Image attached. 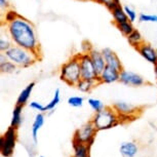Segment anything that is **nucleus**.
<instances>
[{
	"label": "nucleus",
	"mask_w": 157,
	"mask_h": 157,
	"mask_svg": "<svg viewBox=\"0 0 157 157\" xmlns=\"http://www.w3.org/2000/svg\"><path fill=\"white\" fill-rule=\"evenodd\" d=\"M23 107L24 106H20V105H16L13 111V117H11V121H10V125L16 127V128H19L21 126V124L23 122Z\"/></svg>",
	"instance_id": "19"
},
{
	"label": "nucleus",
	"mask_w": 157,
	"mask_h": 157,
	"mask_svg": "<svg viewBox=\"0 0 157 157\" xmlns=\"http://www.w3.org/2000/svg\"><path fill=\"white\" fill-rule=\"evenodd\" d=\"M102 52L106 61V66L112 67V68H114V69L120 71V72L123 70L122 63H121L120 59L118 58V56L115 54L111 48L106 47V48L102 49Z\"/></svg>",
	"instance_id": "12"
},
{
	"label": "nucleus",
	"mask_w": 157,
	"mask_h": 157,
	"mask_svg": "<svg viewBox=\"0 0 157 157\" xmlns=\"http://www.w3.org/2000/svg\"><path fill=\"white\" fill-rule=\"evenodd\" d=\"M127 41L129 42L130 45L136 47V48L140 46L142 43L145 42L142 34L138 30H136V29L128 35V36H127Z\"/></svg>",
	"instance_id": "22"
},
{
	"label": "nucleus",
	"mask_w": 157,
	"mask_h": 157,
	"mask_svg": "<svg viewBox=\"0 0 157 157\" xmlns=\"http://www.w3.org/2000/svg\"><path fill=\"white\" fill-rule=\"evenodd\" d=\"M119 81L124 85H128V86H134V87L143 86V85L147 83L146 79L144 77H142L140 74L124 69L120 72Z\"/></svg>",
	"instance_id": "8"
},
{
	"label": "nucleus",
	"mask_w": 157,
	"mask_h": 157,
	"mask_svg": "<svg viewBox=\"0 0 157 157\" xmlns=\"http://www.w3.org/2000/svg\"><path fill=\"white\" fill-rule=\"evenodd\" d=\"M60 78L70 86H76L77 83L81 80V68L78 54L73 56L69 61L62 65Z\"/></svg>",
	"instance_id": "3"
},
{
	"label": "nucleus",
	"mask_w": 157,
	"mask_h": 157,
	"mask_svg": "<svg viewBox=\"0 0 157 157\" xmlns=\"http://www.w3.org/2000/svg\"><path fill=\"white\" fill-rule=\"evenodd\" d=\"M94 2H98V3H100V4L105 5V6H107V5L110 3L112 0H94Z\"/></svg>",
	"instance_id": "34"
},
{
	"label": "nucleus",
	"mask_w": 157,
	"mask_h": 157,
	"mask_svg": "<svg viewBox=\"0 0 157 157\" xmlns=\"http://www.w3.org/2000/svg\"><path fill=\"white\" fill-rule=\"evenodd\" d=\"M111 13H112V17H113V20H114V23L116 24H121V23H124L126 21H128V17H127L126 13H125V10L124 8L121 6H117L116 8H114L113 10H111Z\"/></svg>",
	"instance_id": "20"
},
{
	"label": "nucleus",
	"mask_w": 157,
	"mask_h": 157,
	"mask_svg": "<svg viewBox=\"0 0 157 157\" xmlns=\"http://www.w3.org/2000/svg\"><path fill=\"white\" fill-rule=\"evenodd\" d=\"M120 71L109 66H106L102 72L99 75V82L100 83H113V82L119 81Z\"/></svg>",
	"instance_id": "10"
},
{
	"label": "nucleus",
	"mask_w": 157,
	"mask_h": 157,
	"mask_svg": "<svg viewBox=\"0 0 157 157\" xmlns=\"http://www.w3.org/2000/svg\"><path fill=\"white\" fill-rule=\"evenodd\" d=\"M83 103H84V99L82 97L74 96V97H70L69 99H68V104L74 108L82 107V106H83Z\"/></svg>",
	"instance_id": "27"
},
{
	"label": "nucleus",
	"mask_w": 157,
	"mask_h": 157,
	"mask_svg": "<svg viewBox=\"0 0 157 157\" xmlns=\"http://www.w3.org/2000/svg\"><path fill=\"white\" fill-rule=\"evenodd\" d=\"M30 107L32 109H34V110H36L38 112H41V113H43V112H45L46 111V108H45V106H43L42 104L39 103V102H31L30 103Z\"/></svg>",
	"instance_id": "31"
},
{
	"label": "nucleus",
	"mask_w": 157,
	"mask_h": 157,
	"mask_svg": "<svg viewBox=\"0 0 157 157\" xmlns=\"http://www.w3.org/2000/svg\"><path fill=\"white\" fill-rule=\"evenodd\" d=\"M39 157H44V156H42V155H41V156H39Z\"/></svg>",
	"instance_id": "36"
},
{
	"label": "nucleus",
	"mask_w": 157,
	"mask_h": 157,
	"mask_svg": "<svg viewBox=\"0 0 157 157\" xmlns=\"http://www.w3.org/2000/svg\"><path fill=\"white\" fill-rule=\"evenodd\" d=\"M91 122L99 130L110 129L120 123L119 114L114 110L113 107H105L100 112L94 113Z\"/></svg>",
	"instance_id": "4"
},
{
	"label": "nucleus",
	"mask_w": 157,
	"mask_h": 157,
	"mask_svg": "<svg viewBox=\"0 0 157 157\" xmlns=\"http://www.w3.org/2000/svg\"><path fill=\"white\" fill-rule=\"evenodd\" d=\"M112 107L114 108V110L119 114V118L126 117L128 120H132L136 117V115L139 112L138 107L132 105L129 103L123 102V101H119L113 104Z\"/></svg>",
	"instance_id": "9"
},
{
	"label": "nucleus",
	"mask_w": 157,
	"mask_h": 157,
	"mask_svg": "<svg viewBox=\"0 0 157 157\" xmlns=\"http://www.w3.org/2000/svg\"><path fill=\"white\" fill-rule=\"evenodd\" d=\"M98 84H100V82L98 80H86V79H81L80 81L77 83L76 87L77 90H79L82 93H90V91L97 86Z\"/></svg>",
	"instance_id": "21"
},
{
	"label": "nucleus",
	"mask_w": 157,
	"mask_h": 157,
	"mask_svg": "<svg viewBox=\"0 0 157 157\" xmlns=\"http://www.w3.org/2000/svg\"><path fill=\"white\" fill-rule=\"evenodd\" d=\"M154 73H155V76H156V78H157V64L154 65Z\"/></svg>",
	"instance_id": "35"
},
{
	"label": "nucleus",
	"mask_w": 157,
	"mask_h": 157,
	"mask_svg": "<svg viewBox=\"0 0 157 157\" xmlns=\"http://www.w3.org/2000/svg\"><path fill=\"white\" fill-rule=\"evenodd\" d=\"M88 105L93 109V111H94V113L100 112L101 110H103V109L105 108V105H104V103L102 101L99 99H94V98L88 99Z\"/></svg>",
	"instance_id": "26"
},
{
	"label": "nucleus",
	"mask_w": 157,
	"mask_h": 157,
	"mask_svg": "<svg viewBox=\"0 0 157 157\" xmlns=\"http://www.w3.org/2000/svg\"><path fill=\"white\" fill-rule=\"evenodd\" d=\"M123 8H124V10H125L127 17H128V21H130L132 23L136 22V21H137V13L129 6H124Z\"/></svg>",
	"instance_id": "29"
},
{
	"label": "nucleus",
	"mask_w": 157,
	"mask_h": 157,
	"mask_svg": "<svg viewBox=\"0 0 157 157\" xmlns=\"http://www.w3.org/2000/svg\"><path fill=\"white\" fill-rule=\"evenodd\" d=\"M79 62L81 68V77L86 80H98L99 81V73L97 72L91 58L88 52H81L78 54Z\"/></svg>",
	"instance_id": "7"
},
{
	"label": "nucleus",
	"mask_w": 157,
	"mask_h": 157,
	"mask_svg": "<svg viewBox=\"0 0 157 157\" xmlns=\"http://www.w3.org/2000/svg\"><path fill=\"white\" fill-rule=\"evenodd\" d=\"M17 69V65L6 58L3 52L0 55V70L2 73H13Z\"/></svg>",
	"instance_id": "18"
},
{
	"label": "nucleus",
	"mask_w": 157,
	"mask_h": 157,
	"mask_svg": "<svg viewBox=\"0 0 157 157\" xmlns=\"http://www.w3.org/2000/svg\"><path fill=\"white\" fill-rule=\"evenodd\" d=\"M97 132L98 129L96 128V126L94 125V123L91 121H90V122L85 123L81 127H79L78 129H76L73 137V141L77 142V143L88 145L90 147H91V145L94 142Z\"/></svg>",
	"instance_id": "6"
},
{
	"label": "nucleus",
	"mask_w": 157,
	"mask_h": 157,
	"mask_svg": "<svg viewBox=\"0 0 157 157\" xmlns=\"http://www.w3.org/2000/svg\"><path fill=\"white\" fill-rule=\"evenodd\" d=\"M34 86H35V82H31V83H29L27 86L24 88V90L21 91V94H19V97H17L16 105L25 106L26 104L28 103L29 99H30L32 91L34 90Z\"/></svg>",
	"instance_id": "14"
},
{
	"label": "nucleus",
	"mask_w": 157,
	"mask_h": 157,
	"mask_svg": "<svg viewBox=\"0 0 157 157\" xmlns=\"http://www.w3.org/2000/svg\"><path fill=\"white\" fill-rule=\"evenodd\" d=\"M20 14L17 13L16 10H7L6 13H5V17H4V21L5 23H10L13 22V20H16L17 17H19Z\"/></svg>",
	"instance_id": "30"
},
{
	"label": "nucleus",
	"mask_w": 157,
	"mask_h": 157,
	"mask_svg": "<svg viewBox=\"0 0 157 157\" xmlns=\"http://www.w3.org/2000/svg\"><path fill=\"white\" fill-rule=\"evenodd\" d=\"M139 22L140 23H157L156 14H146L141 13L139 16Z\"/></svg>",
	"instance_id": "28"
},
{
	"label": "nucleus",
	"mask_w": 157,
	"mask_h": 157,
	"mask_svg": "<svg viewBox=\"0 0 157 157\" xmlns=\"http://www.w3.org/2000/svg\"><path fill=\"white\" fill-rule=\"evenodd\" d=\"M13 45V40L10 39V37L4 36L3 33H2L1 37H0V50H1V52H6V50L10 49Z\"/></svg>",
	"instance_id": "25"
},
{
	"label": "nucleus",
	"mask_w": 157,
	"mask_h": 157,
	"mask_svg": "<svg viewBox=\"0 0 157 157\" xmlns=\"http://www.w3.org/2000/svg\"><path fill=\"white\" fill-rule=\"evenodd\" d=\"M60 102H61V91H60L59 88H57L56 91H55V94H54L52 99L50 100V102L45 106L46 111H50V112L54 111V109L57 107Z\"/></svg>",
	"instance_id": "24"
},
{
	"label": "nucleus",
	"mask_w": 157,
	"mask_h": 157,
	"mask_svg": "<svg viewBox=\"0 0 157 157\" xmlns=\"http://www.w3.org/2000/svg\"><path fill=\"white\" fill-rule=\"evenodd\" d=\"M116 27H117L118 30L121 32V34L124 35V36H126V37L135 30L134 25H132V23L130 22V21H126V22H124V23L117 24Z\"/></svg>",
	"instance_id": "23"
},
{
	"label": "nucleus",
	"mask_w": 157,
	"mask_h": 157,
	"mask_svg": "<svg viewBox=\"0 0 157 157\" xmlns=\"http://www.w3.org/2000/svg\"><path fill=\"white\" fill-rule=\"evenodd\" d=\"M137 50L139 52L142 57H143L147 62L150 64L156 65L157 64V50L149 43H142L140 46L137 47Z\"/></svg>",
	"instance_id": "11"
},
{
	"label": "nucleus",
	"mask_w": 157,
	"mask_h": 157,
	"mask_svg": "<svg viewBox=\"0 0 157 157\" xmlns=\"http://www.w3.org/2000/svg\"><path fill=\"white\" fill-rule=\"evenodd\" d=\"M72 145L74 150L72 157H90V147L88 145L77 143L75 141H72Z\"/></svg>",
	"instance_id": "16"
},
{
	"label": "nucleus",
	"mask_w": 157,
	"mask_h": 157,
	"mask_svg": "<svg viewBox=\"0 0 157 157\" xmlns=\"http://www.w3.org/2000/svg\"><path fill=\"white\" fill-rule=\"evenodd\" d=\"M17 128L10 125L1 137V140H0V151H1V155L3 157L13 156L17 139Z\"/></svg>",
	"instance_id": "5"
},
{
	"label": "nucleus",
	"mask_w": 157,
	"mask_h": 157,
	"mask_svg": "<svg viewBox=\"0 0 157 157\" xmlns=\"http://www.w3.org/2000/svg\"><path fill=\"white\" fill-rule=\"evenodd\" d=\"M6 31L14 45L31 50L40 56V43L36 29L28 19L19 16L13 22L6 24Z\"/></svg>",
	"instance_id": "1"
},
{
	"label": "nucleus",
	"mask_w": 157,
	"mask_h": 157,
	"mask_svg": "<svg viewBox=\"0 0 157 157\" xmlns=\"http://www.w3.org/2000/svg\"><path fill=\"white\" fill-rule=\"evenodd\" d=\"M3 54L6 56V58L13 63H14L17 66L27 68L32 66L36 63L37 61L40 60V56L34 54L31 50H28L26 48H23L21 46L13 45L4 52Z\"/></svg>",
	"instance_id": "2"
},
{
	"label": "nucleus",
	"mask_w": 157,
	"mask_h": 157,
	"mask_svg": "<svg viewBox=\"0 0 157 157\" xmlns=\"http://www.w3.org/2000/svg\"><path fill=\"white\" fill-rule=\"evenodd\" d=\"M119 151L124 157H135L138 154L139 148L134 142H125L121 144Z\"/></svg>",
	"instance_id": "15"
},
{
	"label": "nucleus",
	"mask_w": 157,
	"mask_h": 157,
	"mask_svg": "<svg viewBox=\"0 0 157 157\" xmlns=\"http://www.w3.org/2000/svg\"><path fill=\"white\" fill-rule=\"evenodd\" d=\"M8 7H10V4H8V0H0V8H1V10H7Z\"/></svg>",
	"instance_id": "33"
},
{
	"label": "nucleus",
	"mask_w": 157,
	"mask_h": 157,
	"mask_svg": "<svg viewBox=\"0 0 157 157\" xmlns=\"http://www.w3.org/2000/svg\"><path fill=\"white\" fill-rule=\"evenodd\" d=\"M120 5H121L120 4V0H112V1L106 7H107L108 10L111 11V10H113L114 8H116L117 6H120Z\"/></svg>",
	"instance_id": "32"
},
{
	"label": "nucleus",
	"mask_w": 157,
	"mask_h": 157,
	"mask_svg": "<svg viewBox=\"0 0 157 157\" xmlns=\"http://www.w3.org/2000/svg\"><path fill=\"white\" fill-rule=\"evenodd\" d=\"M88 54H90V56L91 61H93L94 66V68H96L97 72L99 73V75H100V73L102 72L106 67V61H105V58H104V56H103L102 50H98L96 48H93L90 52H88Z\"/></svg>",
	"instance_id": "13"
},
{
	"label": "nucleus",
	"mask_w": 157,
	"mask_h": 157,
	"mask_svg": "<svg viewBox=\"0 0 157 157\" xmlns=\"http://www.w3.org/2000/svg\"><path fill=\"white\" fill-rule=\"evenodd\" d=\"M44 118L45 117H44L43 113H41V112L36 114V116H35V118H34V122H33V125H32V138H33V141L35 142V143L37 142L39 129L43 126L44 121H45Z\"/></svg>",
	"instance_id": "17"
}]
</instances>
